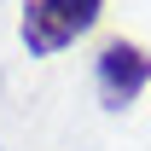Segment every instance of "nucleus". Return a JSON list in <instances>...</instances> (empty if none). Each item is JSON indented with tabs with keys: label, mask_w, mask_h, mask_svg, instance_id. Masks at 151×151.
Masks as SVG:
<instances>
[{
	"label": "nucleus",
	"mask_w": 151,
	"mask_h": 151,
	"mask_svg": "<svg viewBox=\"0 0 151 151\" xmlns=\"http://www.w3.org/2000/svg\"><path fill=\"white\" fill-rule=\"evenodd\" d=\"M99 18H105V0H23L18 35H23V47L35 58H52L76 35H87Z\"/></svg>",
	"instance_id": "f257e3e1"
},
{
	"label": "nucleus",
	"mask_w": 151,
	"mask_h": 151,
	"mask_svg": "<svg viewBox=\"0 0 151 151\" xmlns=\"http://www.w3.org/2000/svg\"><path fill=\"white\" fill-rule=\"evenodd\" d=\"M93 81H99V99H105V111H128L134 99L151 87V52L139 41H105L93 58Z\"/></svg>",
	"instance_id": "f03ea898"
}]
</instances>
